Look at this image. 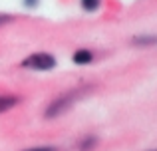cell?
<instances>
[{"label": "cell", "mask_w": 157, "mask_h": 151, "mask_svg": "<svg viewBox=\"0 0 157 151\" xmlns=\"http://www.w3.org/2000/svg\"><path fill=\"white\" fill-rule=\"evenodd\" d=\"M157 42V38H135V44H155Z\"/></svg>", "instance_id": "obj_6"}, {"label": "cell", "mask_w": 157, "mask_h": 151, "mask_svg": "<svg viewBox=\"0 0 157 151\" xmlns=\"http://www.w3.org/2000/svg\"><path fill=\"white\" fill-rule=\"evenodd\" d=\"M8 20H10V16H4V14H0V24H6Z\"/></svg>", "instance_id": "obj_8"}, {"label": "cell", "mask_w": 157, "mask_h": 151, "mask_svg": "<svg viewBox=\"0 0 157 151\" xmlns=\"http://www.w3.org/2000/svg\"><path fill=\"white\" fill-rule=\"evenodd\" d=\"M24 68H30V70H40V72H48L56 66V60L52 54H32L28 56L22 62Z\"/></svg>", "instance_id": "obj_2"}, {"label": "cell", "mask_w": 157, "mask_h": 151, "mask_svg": "<svg viewBox=\"0 0 157 151\" xmlns=\"http://www.w3.org/2000/svg\"><path fill=\"white\" fill-rule=\"evenodd\" d=\"M72 60L76 64H90L94 60V56H92V52H88V50H78Z\"/></svg>", "instance_id": "obj_3"}, {"label": "cell", "mask_w": 157, "mask_h": 151, "mask_svg": "<svg viewBox=\"0 0 157 151\" xmlns=\"http://www.w3.org/2000/svg\"><path fill=\"white\" fill-rule=\"evenodd\" d=\"M24 2H26L28 6H34V4H36V0H24Z\"/></svg>", "instance_id": "obj_9"}, {"label": "cell", "mask_w": 157, "mask_h": 151, "mask_svg": "<svg viewBox=\"0 0 157 151\" xmlns=\"http://www.w3.org/2000/svg\"><path fill=\"white\" fill-rule=\"evenodd\" d=\"M16 97H12V96H0V113H4V111H8V109H12L16 105Z\"/></svg>", "instance_id": "obj_4"}, {"label": "cell", "mask_w": 157, "mask_h": 151, "mask_svg": "<svg viewBox=\"0 0 157 151\" xmlns=\"http://www.w3.org/2000/svg\"><path fill=\"white\" fill-rule=\"evenodd\" d=\"M82 6H84V10H98L100 0H82Z\"/></svg>", "instance_id": "obj_5"}, {"label": "cell", "mask_w": 157, "mask_h": 151, "mask_svg": "<svg viewBox=\"0 0 157 151\" xmlns=\"http://www.w3.org/2000/svg\"><path fill=\"white\" fill-rule=\"evenodd\" d=\"M155 151H157V149H155Z\"/></svg>", "instance_id": "obj_10"}, {"label": "cell", "mask_w": 157, "mask_h": 151, "mask_svg": "<svg viewBox=\"0 0 157 151\" xmlns=\"http://www.w3.org/2000/svg\"><path fill=\"white\" fill-rule=\"evenodd\" d=\"M82 93H84L82 89H74V92H68V93H64V96L56 97V100H54L52 104L48 105V109H46V113H44V115H46L48 119L62 115L64 111H68V109L72 108L74 104H76V100L82 96Z\"/></svg>", "instance_id": "obj_1"}, {"label": "cell", "mask_w": 157, "mask_h": 151, "mask_svg": "<svg viewBox=\"0 0 157 151\" xmlns=\"http://www.w3.org/2000/svg\"><path fill=\"white\" fill-rule=\"evenodd\" d=\"M24 151H56V147H30V149H24Z\"/></svg>", "instance_id": "obj_7"}]
</instances>
